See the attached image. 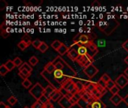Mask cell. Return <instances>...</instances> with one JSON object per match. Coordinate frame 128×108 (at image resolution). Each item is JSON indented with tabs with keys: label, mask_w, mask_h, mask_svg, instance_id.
Listing matches in <instances>:
<instances>
[{
	"label": "cell",
	"mask_w": 128,
	"mask_h": 108,
	"mask_svg": "<svg viewBox=\"0 0 128 108\" xmlns=\"http://www.w3.org/2000/svg\"><path fill=\"white\" fill-rule=\"evenodd\" d=\"M51 108H55V107H54V106H53V107H51Z\"/></svg>",
	"instance_id": "59"
},
{
	"label": "cell",
	"mask_w": 128,
	"mask_h": 108,
	"mask_svg": "<svg viewBox=\"0 0 128 108\" xmlns=\"http://www.w3.org/2000/svg\"><path fill=\"white\" fill-rule=\"evenodd\" d=\"M119 25V22L116 19H111L108 21H100L97 23L98 29L107 35H111Z\"/></svg>",
	"instance_id": "1"
},
{
	"label": "cell",
	"mask_w": 128,
	"mask_h": 108,
	"mask_svg": "<svg viewBox=\"0 0 128 108\" xmlns=\"http://www.w3.org/2000/svg\"><path fill=\"white\" fill-rule=\"evenodd\" d=\"M53 107V105H52V104L50 102V101L48 102V103H46V104H44V108H51Z\"/></svg>",
	"instance_id": "49"
},
{
	"label": "cell",
	"mask_w": 128,
	"mask_h": 108,
	"mask_svg": "<svg viewBox=\"0 0 128 108\" xmlns=\"http://www.w3.org/2000/svg\"><path fill=\"white\" fill-rule=\"evenodd\" d=\"M70 50V47H67L64 44H62V45L60 47V48L57 50V52L59 53L60 56H63L65 53H68Z\"/></svg>",
	"instance_id": "19"
},
{
	"label": "cell",
	"mask_w": 128,
	"mask_h": 108,
	"mask_svg": "<svg viewBox=\"0 0 128 108\" xmlns=\"http://www.w3.org/2000/svg\"><path fill=\"white\" fill-rule=\"evenodd\" d=\"M97 84L98 85V86H101V87H103V88H104V89H106V83L101 79V78H100L99 79V80L97 82Z\"/></svg>",
	"instance_id": "41"
},
{
	"label": "cell",
	"mask_w": 128,
	"mask_h": 108,
	"mask_svg": "<svg viewBox=\"0 0 128 108\" xmlns=\"http://www.w3.org/2000/svg\"><path fill=\"white\" fill-rule=\"evenodd\" d=\"M23 108H29V107H27V106H26V107H24Z\"/></svg>",
	"instance_id": "58"
},
{
	"label": "cell",
	"mask_w": 128,
	"mask_h": 108,
	"mask_svg": "<svg viewBox=\"0 0 128 108\" xmlns=\"http://www.w3.org/2000/svg\"><path fill=\"white\" fill-rule=\"evenodd\" d=\"M68 99H71L73 97H74V95L71 93V92H68V94L67 95V96H66Z\"/></svg>",
	"instance_id": "53"
},
{
	"label": "cell",
	"mask_w": 128,
	"mask_h": 108,
	"mask_svg": "<svg viewBox=\"0 0 128 108\" xmlns=\"http://www.w3.org/2000/svg\"><path fill=\"white\" fill-rule=\"evenodd\" d=\"M0 29H1V32H3V31H8V26L7 25L5 24V22H3L1 26H0Z\"/></svg>",
	"instance_id": "42"
},
{
	"label": "cell",
	"mask_w": 128,
	"mask_h": 108,
	"mask_svg": "<svg viewBox=\"0 0 128 108\" xmlns=\"http://www.w3.org/2000/svg\"><path fill=\"white\" fill-rule=\"evenodd\" d=\"M124 62L128 65V56L126 57V58H125V59H124Z\"/></svg>",
	"instance_id": "57"
},
{
	"label": "cell",
	"mask_w": 128,
	"mask_h": 108,
	"mask_svg": "<svg viewBox=\"0 0 128 108\" xmlns=\"http://www.w3.org/2000/svg\"><path fill=\"white\" fill-rule=\"evenodd\" d=\"M18 69H19V71H22V70H27L29 72H32V67L30 66V65L28 63H27V62L22 63V65L20 68H18Z\"/></svg>",
	"instance_id": "22"
},
{
	"label": "cell",
	"mask_w": 128,
	"mask_h": 108,
	"mask_svg": "<svg viewBox=\"0 0 128 108\" xmlns=\"http://www.w3.org/2000/svg\"><path fill=\"white\" fill-rule=\"evenodd\" d=\"M22 41H23L24 42H26L28 46H29L31 44H32V41L31 38H30L28 35H24V36H22Z\"/></svg>",
	"instance_id": "37"
},
{
	"label": "cell",
	"mask_w": 128,
	"mask_h": 108,
	"mask_svg": "<svg viewBox=\"0 0 128 108\" xmlns=\"http://www.w3.org/2000/svg\"><path fill=\"white\" fill-rule=\"evenodd\" d=\"M48 83L50 85L52 86L56 90H60V89L62 88V84L59 83L55 78L54 75H53V73L50 74V73H48L47 71H46L45 70L42 71L40 74Z\"/></svg>",
	"instance_id": "2"
},
{
	"label": "cell",
	"mask_w": 128,
	"mask_h": 108,
	"mask_svg": "<svg viewBox=\"0 0 128 108\" xmlns=\"http://www.w3.org/2000/svg\"><path fill=\"white\" fill-rule=\"evenodd\" d=\"M119 90H120L119 87L116 85L115 87H113V88L110 90V92L112 94V95H117V94H118Z\"/></svg>",
	"instance_id": "39"
},
{
	"label": "cell",
	"mask_w": 128,
	"mask_h": 108,
	"mask_svg": "<svg viewBox=\"0 0 128 108\" xmlns=\"http://www.w3.org/2000/svg\"><path fill=\"white\" fill-rule=\"evenodd\" d=\"M4 65L6 66V68L8 69L9 71H11L16 66L14 63V62L12 60H8L5 63H4Z\"/></svg>",
	"instance_id": "25"
},
{
	"label": "cell",
	"mask_w": 128,
	"mask_h": 108,
	"mask_svg": "<svg viewBox=\"0 0 128 108\" xmlns=\"http://www.w3.org/2000/svg\"><path fill=\"white\" fill-rule=\"evenodd\" d=\"M44 70H45V71H47L48 73L52 74V73H53V72L55 71L56 67H55L54 64L52 63V62H48V63H46V64L45 65L44 69Z\"/></svg>",
	"instance_id": "17"
},
{
	"label": "cell",
	"mask_w": 128,
	"mask_h": 108,
	"mask_svg": "<svg viewBox=\"0 0 128 108\" xmlns=\"http://www.w3.org/2000/svg\"><path fill=\"white\" fill-rule=\"evenodd\" d=\"M115 82L120 89H124L128 85V78L124 74H121L119 77H118V78H116Z\"/></svg>",
	"instance_id": "7"
},
{
	"label": "cell",
	"mask_w": 128,
	"mask_h": 108,
	"mask_svg": "<svg viewBox=\"0 0 128 108\" xmlns=\"http://www.w3.org/2000/svg\"><path fill=\"white\" fill-rule=\"evenodd\" d=\"M56 90V89L52 86H51V85L49 84L48 86H46L45 87L44 95L47 98H49V99L50 100V98H51L52 94Z\"/></svg>",
	"instance_id": "12"
},
{
	"label": "cell",
	"mask_w": 128,
	"mask_h": 108,
	"mask_svg": "<svg viewBox=\"0 0 128 108\" xmlns=\"http://www.w3.org/2000/svg\"><path fill=\"white\" fill-rule=\"evenodd\" d=\"M17 47L21 50H25L28 47V45L26 43V42H24L23 41H20L19 43H18V44H17Z\"/></svg>",
	"instance_id": "28"
},
{
	"label": "cell",
	"mask_w": 128,
	"mask_h": 108,
	"mask_svg": "<svg viewBox=\"0 0 128 108\" xmlns=\"http://www.w3.org/2000/svg\"><path fill=\"white\" fill-rule=\"evenodd\" d=\"M18 75H19V76L20 77V78H22L23 80H26V79H27V77H26V76H24V75H23L20 71H19V72H18Z\"/></svg>",
	"instance_id": "51"
},
{
	"label": "cell",
	"mask_w": 128,
	"mask_h": 108,
	"mask_svg": "<svg viewBox=\"0 0 128 108\" xmlns=\"http://www.w3.org/2000/svg\"><path fill=\"white\" fill-rule=\"evenodd\" d=\"M75 88L76 89L78 92H81L85 90V86L83 85V83H82L80 80H77L76 82H75Z\"/></svg>",
	"instance_id": "21"
},
{
	"label": "cell",
	"mask_w": 128,
	"mask_h": 108,
	"mask_svg": "<svg viewBox=\"0 0 128 108\" xmlns=\"http://www.w3.org/2000/svg\"><path fill=\"white\" fill-rule=\"evenodd\" d=\"M106 92H107V89H104V91H103V92H101L102 95L104 96V95H105V94L106 93Z\"/></svg>",
	"instance_id": "56"
},
{
	"label": "cell",
	"mask_w": 128,
	"mask_h": 108,
	"mask_svg": "<svg viewBox=\"0 0 128 108\" xmlns=\"http://www.w3.org/2000/svg\"><path fill=\"white\" fill-rule=\"evenodd\" d=\"M58 104L62 108H71L74 105L70 102V99H68L66 96H63L58 101Z\"/></svg>",
	"instance_id": "10"
},
{
	"label": "cell",
	"mask_w": 128,
	"mask_h": 108,
	"mask_svg": "<svg viewBox=\"0 0 128 108\" xmlns=\"http://www.w3.org/2000/svg\"><path fill=\"white\" fill-rule=\"evenodd\" d=\"M24 76H26L27 78L31 75V72H29L28 71H27V70H22V71H20Z\"/></svg>",
	"instance_id": "43"
},
{
	"label": "cell",
	"mask_w": 128,
	"mask_h": 108,
	"mask_svg": "<svg viewBox=\"0 0 128 108\" xmlns=\"http://www.w3.org/2000/svg\"><path fill=\"white\" fill-rule=\"evenodd\" d=\"M116 86V82H114L112 80H110L109 82H107L106 83V88L108 89V90H111L113 87H115Z\"/></svg>",
	"instance_id": "29"
},
{
	"label": "cell",
	"mask_w": 128,
	"mask_h": 108,
	"mask_svg": "<svg viewBox=\"0 0 128 108\" xmlns=\"http://www.w3.org/2000/svg\"><path fill=\"white\" fill-rule=\"evenodd\" d=\"M97 85H98L97 83H94V82H92V83H91V84H90L88 87H86V88L85 89L86 92H88V93H90V94H91V93L93 92V90L96 89Z\"/></svg>",
	"instance_id": "24"
},
{
	"label": "cell",
	"mask_w": 128,
	"mask_h": 108,
	"mask_svg": "<svg viewBox=\"0 0 128 108\" xmlns=\"http://www.w3.org/2000/svg\"><path fill=\"white\" fill-rule=\"evenodd\" d=\"M122 47H123L127 52H128V40L125 41L122 44Z\"/></svg>",
	"instance_id": "47"
},
{
	"label": "cell",
	"mask_w": 128,
	"mask_h": 108,
	"mask_svg": "<svg viewBox=\"0 0 128 108\" xmlns=\"http://www.w3.org/2000/svg\"><path fill=\"white\" fill-rule=\"evenodd\" d=\"M7 108H10V107H7Z\"/></svg>",
	"instance_id": "60"
},
{
	"label": "cell",
	"mask_w": 128,
	"mask_h": 108,
	"mask_svg": "<svg viewBox=\"0 0 128 108\" xmlns=\"http://www.w3.org/2000/svg\"><path fill=\"white\" fill-rule=\"evenodd\" d=\"M38 62H39L38 59L36 56H32V57L29 59V60H28L29 65H31L32 66H34V65H36L38 63Z\"/></svg>",
	"instance_id": "27"
},
{
	"label": "cell",
	"mask_w": 128,
	"mask_h": 108,
	"mask_svg": "<svg viewBox=\"0 0 128 108\" xmlns=\"http://www.w3.org/2000/svg\"><path fill=\"white\" fill-rule=\"evenodd\" d=\"M63 97V95H62V93L60 92L59 90H56L51 95V98H50V101H52L54 102H56V101H58L62 98Z\"/></svg>",
	"instance_id": "15"
},
{
	"label": "cell",
	"mask_w": 128,
	"mask_h": 108,
	"mask_svg": "<svg viewBox=\"0 0 128 108\" xmlns=\"http://www.w3.org/2000/svg\"><path fill=\"white\" fill-rule=\"evenodd\" d=\"M62 42H61L60 41H58V40H56V41H52V44H51V47H52V48H53L55 50H58L59 48H60V47L62 45Z\"/></svg>",
	"instance_id": "23"
},
{
	"label": "cell",
	"mask_w": 128,
	"mask_h": 108,
	"mask_svg": "<svg viewBox=\"0 0 128 108\" xmlns=\"http://www.w3.org/2000/svg\"><path fill=\"white\" fill-rule=\"evenodd\" d=\"M8 102L9 103L10 105L11 106H14V104H16L17 102V99L14 97V96H10L8 99Z\"/></svg>",
	"instance_id": "34"
},
{
	"label": "cell",
	"mask_w": 128,
	"mask_h": 108,
	"mask_svg": "<svg viewBox=\"0 0 128 108\" xmlns=\"http://www.w3.org/2000/svg\"><path fill=\"white\" fill-rule=\"evenodd\" d=\"M78 53L80 56H86L88 54V48L86 46L84 45H80L79 49H78Z\"/></svg>",
	"instance_id": "20"
},
{
	"label": "cell",
	"mask_w": 128,
	"mask_h": 108,
	"mask_svg": "<svg viewBox=\"0 0 128 108\" xmlns=\"http://www.w3.org/2000/svg\"><path fill=\"white\" fill-rule=\"evenodd\" d=\"M44 89L39 83H36V84H34L32 88L28 91V93L36 99V101L39 100V98L44 95Z\"/></svg>",
	"instance_id": "3"
},
{
	"label": "cell",
	"mask_w": 128,
	"mask_h": 108,
	"mask_svg": "<svg viewBox=\"0 0 128 108\" xmlns=\"http://www.w3.org/2000/svg\"><path fill=\"white\" fill-rule=\"evenodd\" d=\"M92 7H94V8H99V7H100V3L98 2V1H97V0H94L93 2H92Z\"/></svg>",
	"instance_id": "44"
},
{
	"label": "cell",
	"mask_w": 128,
	"mask_h": 108,
	"mask_svg": "<svg viewBox=\"0 0 128 108\" xmlns=\"http://www.w3.org/2000/svg\"><path fill=\"white\" fill-rule=\"evenodd\" d=\"M42 42L43 41H41L40 40H39V39H36V40H34V41H32V46L35 48V49H39V47H40V46L41 45V44H42Z\"/></svg>",
	"instance_id": "31"
},
{
	"label": "cell",
	"mask_w": 128,
	"mask_h": 108,
	"mask_svg": "<svg viewBox=\"0 0 128 108\" xmlns=\"http://www.w3.org/2000/svg\"><path fill=\"white\" fill-rule=\"evenodd\" d=\"M22 86H24L26 89H28V88L32 86V82L27 78V79L24 80L22 82Z\"/></svg>",
	"instance_id": "33"
},
{
	"label": "cell",
	"mask_w": 128,
	"mask_h": 108,
	"mask_svg": "<svg viewBox=\"0 0 128 108\" xmlns=\"http://www.w3.org/2000/svg\"><path fill=\"white\" fill-rule=\"evenodd\" d=\"M88 48V55L93 59V57L98 53V47L96 44L93 41H90L88 44L86 45Z\"/></svg>",
	"instance_id": "6"
},
{
	"label": "cell",
	"mask_w": 128,
	"mask_h": 108,
	"mask_svg": "<svg viewBox=\"0 0 128 108\" xmlns=\"http://www.w3.org/2000/svg\"><path fill=\"white\" fill-rule=\"evenodd\" d=\"M75 62H76L81 67L86 68L90 65H93L94 59L87 54L86 56H80Z\"/></svg>",
	"instance_id": "4"
},
{
	"label": "cell",
	"mask_w": 128,
	"mask_h": 108,
	"mask_svg": "<svg viewBox=\"0 0 128 108\" xmlns=\"http://www.w3.org/2000/svg\"><path fill=\"white\" fill-rule=\"evenodd\" d=\"M8 106H7L4 102H0V108H7Z\"/></svg>",
	"instance_id": "52"
},
{
	"label": "cell",
	"mask_w": 128,
	"mask_h": 108,
	"mask_svg": "<svg viewBox=\"0 0 128 108\" xmlns=\"http://www.w3.org/2000/svg\"><path fill=\"white\" fill-rule=\"evenodd\" d=\"M91 41L88 35H85V34H81L80 38V45H84L86 46Z\"/></svg>",
	"instance_id": "16"
},
{
	"label": "cell",
	"mask_w": 128,
	"mask_h": 108,
	"mask_svg": "<svg viewBox=\"0 0 128 108\" xmlns=\"http://www.w3.org/2000/svg\"><path fill=\"white\" fill-rule=\"evenodd\" d=\"M48 48H49V46L45 43V42H42V44H41V45L40 46V47H39V50L41 52V53H45L47 50H48Z\"/></svg>",
	"instance_id": "30"
},
{
	"label": "cell",
	"mask_w": 128,
	"mask_h": 108,
	"mask_svg": "<svg viewBox=\"0 0 128 108\" xmlns=\"http://www.w3.org/2000/svg\"><path fill=\"white\" fill-rule=\"evenodd\" d=\"M91 83H92V81H90V80H85V81L83 82V85H84V86H85V89H86V87H88V86L91 84Z\"/></svg>",
	"instance_id": "48"
},
{
	"label": "cell",
	"mask_w": 128,
	"mask_h": 108,
	"mask_svg": "<svg viewBox=\"0 0 128 108\" xmlns=\"http://www.w3.org/2000/svg\"><path fill=\"white\" fill-rule=\"evenodd\" d=\"M124 102L128 106V94L125 96V98H124Z\"/></svg>",
	"instance_id": "54"
},
{
	"label": "cell",
	"mask_w": 128,
	"mask_h": 108,
	"mask_svg": "<svg viewBox=\"0 0 128 108\" xmlns=\"http://www.w3.org/2000/svg\"><path fill=\"white\" fill-rule=\"evenodd\" d=\"M59 91H60V92L62 93V95L63 96H67V95L68 94V92L66 89H63V88H61Z\"/></svg>",
	"instance_id": "46"
},
{
	"label": "cell",
	"mask_w": 128,
	"mask_h": 108,
	"mask_svg": "<svg viewBox=\"0 0 128 108\" xmlns=\"http://www.w3.org/2000/svg\"><path fill=\"white\" fill-rule=\"evenodd\" d=\"M1 35L4 38H7L9 36L10 33L8 31H3V32H1Z\"/></svg>",
	"instance_id": "45"
},
{
	"label": "cell",
	"mask_w": 128,
	"mask_h": 108,
	"mask_svg": "<svg viewBox=\"0 0 128 108\" xmlns=\"http://www.w3.org/2000/svg\"><path fill=\"white\" fill-rule=\"evenodd\" d=\"M110 101H111L115 106H118V105H119L122 101H124V98H123L119 94L112 95V96L110 98Z\"/></svg>",
	"instance_id": "11"
},
{
	"label": "cell",
	"mask_w": 128,
	"mask_h": 108,
	"mask_svg": "<svg viewBox=\"0 0 128 108\" xmlns=\"http://www.w3.org/2000/svg\"><path fill=\"white\" fill-rule=\"evenodd\" d=\"M67 55H68V56L71 60H73V61H76V60L77 59V58L80 56V55H79L77 50H76L74 49V48H70V50H69L68 53H67Z\"/></svg>",
	"instance_id": "13"
},
{
	"label": "cell",
	"mask_w": 128,
	"mask_h": 108,
	"mask_svg": "<svg viewBox=\"0 0 128 108\" xmlns=\"http://www.w3.org/2000/svg\"><path fill=\"white\" fill-rule=\"evenodd\" d=\"M124 74H125V75H126V76L128 77V67L126 68V69H125V70H124Z\"/></svg>",
	"instance_id": "55"
},
{
	"label": "cell",
	"mask_w": 128,
	"mask_h": 108,
	"mask_svg": "<svg viewBox=\"0 0 128 108\" xmlns=\"http://www.w3.org/2000/svg\"><path fill=\"white\" fill-rule=\"evenodd\" d=\"M62 88L66 89L68 92H71L73 90H74L75 88V82L73 80V79H68L66 81H64L62 85Z\"/></svg>",
	"instance_id": "8"
},
{
	"label": "cell",
	"mask_w": 128,
	"mask_h": 108,
	"mask_svg": "<svg viewBox=\"0 0 128 108\" xmlns=\"http://www.w3.org/2000/svg\"><path fill=\"white\" fill-rule=\"evenodd\" d=\"M77 105L80 108H91V104L83 98H81L78 101Z\"/></svg>",
	"instance_id": "18"
},
{
	"label": "cell",
	"mask_w": 128,
	"mask_h": 108,
	"mask_svg": "<svg viewBox=\"0 0 128 108\" xmlns=\"http://www.w3.org/2000/svg\"><path fill=\"white\" fill-rule=\"evenodd\" d=\"M38 101H39L41 104H43L44 105V104H46V103H48L50 100L49 98H47L44 95H43L39 98V100H38Z\"/></svg>",
	"instance_id": "35"
},
{
	"label": "cell",
	"mask_w": 128,
	"mask_h": 108,
	"mask_svg": "<svg viewBox=\"0 0 128 108\" xmlns=\"http://www.w3.org/2000/svg\"><path fill=\"white\" fill-rule=\"evenodd\" d=\"M106 104L101 100H94L91 103V108H106Z\"/></svg>",
	"instance_id": "14"
},
{
	"label": "cell",
	"mask_w": 128,
	"mask_h": 108,
	"mask_svg": "<svg viewBox=\"0 0 128 108\" xmlns=\"http://www.w3.org/2000/svg\"><path fill=\"white\" fill-rule=\"evenodd\" d=\"M8 72H9V71H8V69L6 68V66L4 65V64L1 65V66H0V74H1L2 76H4V75H6Z\"/></svg>",
	"instance_id": "26"
},
{
	"label": "cell",
	"mask_w": 128,
	"mask_h": 108,
	"mask_svg": "<svg viewBox=\"0 0 128 108\" xmlns=\"http://www.w3.org/2000/svg\"><path fill=\"white\" fill-rule=\"evenodd\" d=\"M31 108H44V105L41 104L39 101H36L32 105Z\"/></svg>",
	"instance_id": "36"
},
{
	"label": "cell",
	"mask_w": 128,
	"mask_h": 108,
	"mask_svg": "<svg viewBox=\"0 0 128 108\" xmlns=\"http://www.w3.org/2000/svg\"><path fill=\"white\" fill-rule=\"evenodd\" d=\"M80 35H81V33L80 34H77L73 39V44H80Z\"/></svg>",
	"instance_id": "38"
},
{
	"label": "cell",
	"mask_w": 128,
	"mask_h": 108,
	"mask_svg": "<svg viewBox=\"0 0 128 108\" xmlns=\"http://www.w3.org/2000/svg\"><path fill=\"white\" fill-rule=\"evenodd\" d=\"M53 75H54L56 80L59 83H61L62 85V83L64 81H66L68 80V78L65 77L64 74V73H63V71L62 70H57V69H56L55 71L53 72Z\"/></svg>",
	"instance_id": "9"
},
{
	"label": "cell",
	"mask_w": 128,
	"mask_h": 108,
	"mask_svg": "<svg viewBox=\"0 0 128 108\" xmlns=\"http://www.w3.org/2000/svg\"><path fill=\"white\" fill-rule=\"evenodd\" d=\"M100 78H101V79H102V80H104V81L106 83L107 82H109V81L111 80V78L110 77V76H109L107 74H104Z\"/></svg>",
	"instance_id": "40"
},
{
	"label": "cell",
	"mask_w": 128,
	"mask_h": 108,
	"mask_svg": "<svg viewBox=\"0 0 128 108\" xmlns=\"http://www.w3.org/2000/svg\"><path fill=\"white\" fill-rule=\"evenodd\" d=\"M13 62H14L15 66H16V67H18V68H20V67L22 65V60H21V59H20V57H16V58L13 60Z\"/></svg>",
	"instance_id": "32"
},
{
	"label": "cell",
	"mask_w": 128,
	"mask_h": 108,
	"mask_svg": "<svg viewBox=\"0 0 128 108\" xmlns=\"http://www.w3.org/2000/svg\"><path fill=\"white\" fill-rule=\"evenodd\" d=\"M84 73L87 75V77L90 79L93 78L98 73V69L96 68V66H94V65H90L86 68H84L83 69Z\"/></svg>",
	"instance_id": "5"
},
{
	"label": "cell",
	"mask_w": 128,
	"mask_h": 108,
	"mask_svg": "<svg viewBox=\"0 0 128 108\" xmlns=\"http://www.w3.org/2000/svg\"><path fill=\"white\" fill-rule=\"evenodd\" d=\"M96 89H97L98 90V92H100V93H101V92L105 89L104 88H103V87H101V86H98V85H97Z\"/></svg>",
	"instance_id": "50"
}]
</instances>
